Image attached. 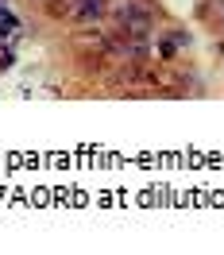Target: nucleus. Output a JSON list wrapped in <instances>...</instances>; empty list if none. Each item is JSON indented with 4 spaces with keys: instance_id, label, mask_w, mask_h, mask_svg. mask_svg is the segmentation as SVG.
<instances>
[{
    "instance_id": "obj_1",
    "label": "nucleus",
    "mask_w": 224,
    "mask_h": 255,
    "mask_svg": "<svg viewBox=\"0 0 224 255\" xmlns=\"http://www.w3.org/2000/svg\"><path fill=\"white\" fill-rule=\"evenodd\" d=\"M116 35L128 39L131 50H143L147 35H151V12H147L143 4H128V8H120V16H116Z\"/></svg>"
},
{
    "instance_id": "obj_2",
    "label": "nucleus",
    "mask_w": 224,
    "mask_h": 255,
    "mask_svg": "<svg viewBox=\"0 0 224 255\" xmlns=\"http://www.w3.org/2000/svg\"><path fill=\"white\" fill-rule=\"evenodd\" d=\"M101 16H105V0H74V8H70V19H78V23H97Z\"/></svg>"
}]
</instances>
